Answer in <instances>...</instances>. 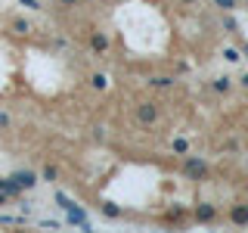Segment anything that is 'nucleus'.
<instances>
[{"label":"nucleus","instance_id":"nucleus-18","mask_svg":"<svg viewBox=\"0 0 248 233\" xmlns=\"http://www.w3.org/2000/svg\"><path fill=\"white\" fill-rule=\"evenodd\" d=\"M19 3H25L28 10H41V0H19Z\"/></svg>","mask_w":248,"mask_h":233},{"label":"nucleus","instance_id":"nucleus-4","mask_svg":"<svg viewBox=\"0 0 248 233\" xmlns=\"http://www.w3.org/2000/svg\"><path fill=\"white\" fill-rule=\"evenodd\" d=\"M84 221H87V212H84L81 205H75V202H72V205L65 208V224H84Z\"/></svg>","mask_w":248,"mask_h":233},{"label":"nucleus","instance_id":"nucleus-21","mask_svg":"<svg viewBox=\"0 0 248 233\" xmlns=\"http://www.w3.org/2000/svg\"><path fill=\"white\" fill-rule=\"evenodd\" d=\"M239 81H242V87H248V72H245L242 78H239Z\"/></svg>","mask_w":248,"mask_h":233},{"label":"nucleus","instance_id":"nucleus-7","mask_svg":"<svg viewBox=\"0 0 248 233\" xmlns=\"http://www.w3.org/2000/svg\"><path fill=\"white\" fill-rule=\"evenodd\" d=\"M90 47H93V50H99V53H103L106 47H108V37L103 34V31H93V34H90Z\"/></svg>","mask_w":248,"mask_h":233},{"label":"nucleus","instance_id":"nucleus-2","mask_svg":"<svg viewBox=\"0 0 248 233\" xmlns=\"http://www.w3.org/2000/svg\"><path fill=\"white\" fill-rule=\"evenodd\" d=\"M137 121L140 124H155L158 121V106L155 103H140L137 106Z\"/></svg>","mask_w":248,"mask_h":233},{"label":"nucleus","instance_id":"nucleus-1","mask_svg":"<svg viewBox=\"0 0 248 233\" xmlns=\"http://www.w3.org/2000/svg\"><path fill=\"white\" fill-rule=\"evenodd\" d=\"M186 174L189 177H208V162L205 159H199V155H189L186 152Z\"/></svg>","mask_w":248,"mask_h":233},{"label":"nucleus","instance_id":"nucleus-16","mask_svg":"<svg viewBox=\"0 0 248 233\" xmlns=\"http://www.w3.org/2000/svg\"><path fill=\"white\" fill-rule=\"evenodd\" d=\"M56 205H62V208H68V205H72V199H68V196H65V193H62V190H59V193H56Z\"/></svg>","mask_w":248,"mask_h":233},{"label":"nucleus","instance_id":"nucleus-11","mask_svg":"<svg viewBox=\"0 0 248 233\" xmlns=\"http://www.w3.org/2000/svg\"><path fill=\"white\" fill-rule=\"evenodd\" d=\"M223 59H227V62H239V59H242V50H236V47H227V50H223Z\"/></svg>","mask_w":248,"mask_h":233},{"label":"nucleus","instance_id":"nucleus-9","mask_svg":"<svg viewBox=\"0 0 248 233\" xmlns=\"http://www.w3.org/2000/svg\"><path fill=\"white\" fill-rule=\"evenodd\" d=\"M149 84H152V87H165V90H168L174 81H170L168 75H155V78H149Z\"/></svg>","mask_w":248,"mask_h":233},{"label":"nucleus","instance_id":"nucleus-24","mask_svg":"<svg viewBox=\"0 0 248 233\" xmlns=\"http://www.w3.org/2000/svg\"><path fill=\"white\" fill-rule=\"evenodd\" d=\"M245 6H248V3H245Z\"/></svg>","mask_w":248,"mask_h":233},{"label":"nucleus","instance_id":"nucleus-13","mask_svg":"<svg viewBox=\"0 0 248 233\" xmlns=\"http://www.w3.org/2000/svg\"><path fill=\"white\" fill-rule=\"evenodd\" d=\"M103 215H106V217H118V215H121V208L115 205V202H106V205H103Z\"/></svg>","mask_w":248,"mask_h":233},{"label":"nucleus","instance_id":"nucleus-3","mask_svg":"<svg viewBox=\"0 0 248 233\" xmlns=\"http://www.w3.org/2000/svg\"><path fill=\"white\" fill-rule=\"evenodd\" d=\"M13 181L22 186V190H31V186H37V174L34 171H13Z\"/></svg>","mask_w":248,"mask_h":233},{"label":"nucleus","instance_id":"nucleus-20","mask_svg":"<svg viewBox=\"0 0 248 233\" xmlns=\"http://www.w3.org/2000/svg\"><path fill=\"white\" fill-rule=\"evenodd\" d=\"M6 124H10V115H6V112H0V128H6Z\"/></svg>","mask_w":248,"mask_h":233},{"label":"nucleus","instance_id":"nucleus-17","mask_svg":"<svg viewBox=\"0 0 248 233\" xmlns=\"http://www.w3.org/2000/svg\"><path fill=\"white\" fill-rule=\"evenodd\" d=\"M44 177H46V181H56V168L46 165V168H44Z\"/></svg>","mask_w":248,"mask_h":233},{"label":"nucleus","instance_id":"nucleus-12","mask_svg":"<svg viewBox=\"0 0 248 233\" xmlns=\"http://www.w3.org/2000/svg\"><path fill=\"white\" fill-rule=\"evenodd\" d=\"M13 31H16V34H28V31H31L28 19H16V22H13Z\"/></svg>","mask_w":248,"mask_h":233},{"label":"nucleus","instance_id":"nucleus-8","mask_svg":"<svg viewBox=\"0 0 248 233\" xmlns=\"http://www.w3.org/2000/svg\"><path fill=\"white\" fill-rule=\"evenodd\" d=\"M90 87H93V90H106V87H108V78H106V75H93V78H90Z\"/></svg>","mask_w":248,"mask_h":233},{"label":"nucleus","instance_id":"nucleus-14","mask_svg":"<svg viewBox=\"0 0 248 233\" xmlns=\"http://www.w3.org/2000/svg\"><path fill=\"white\" fill-rule=\"evenodd\" d=\"M211 3H214V6H220L223 13H230V10H236V6H239L236 0H211Z\"/></svg>","mask_w":248,"mask_h":233},{"label":"nucleus","instance_id":"nucleus-5","mask_svg":"<svg viewBox=\"0 0 248 233\" xmlns=\"http://www.w3.org/2000/svg\"><path fill=\"white\" fill-rule=\"evenodd\" d=\"M196 217H199L202 224H208V221H214V217H217V208L208 205V202H202V205L196 208Z\"/></svg>","mask_w":248,"mask_h":233},{"label":"nucleus","instance_id":"nucleus-19","mask_svg":"<svg viewBox=\"0 0 248 233\" xmlns=\"http://www.w3.org/2000/svg\"><path fill=\"white\" fill-rule=\"evenodd\" d=\"M223 28H227V31H236L239 25H236V19H230V16H227V19H223Z\"/></svg>","mask_w":248,"mask_h":233},{"label":"nucleus","instance_id":"nucleus-23","mask_svg":"<svg viewBox=\"0 0 248 233\" xmlns=\"http://www.w3.org/2000/svg\"><path fill=\"white\" fill-rule=\"evenodd\" d=\"M180 3H186V6H189V3H196V0H180Z\"/></svg>","mask_w":248,"mask_h":233},{"label":"nucleus","instance_id":"nucleus-10","mask_svg":"<svg viewBox=\"0 0 248 233\" xmlns=\"http://www.w3.org/2000/svg\"><path fill=\"white\" fill-rule=\"evenodd\" d=\"M170 146H174V152H177V155H186V152H189V140H183V137H177Z\"/></svg>","mask_w":248,"mask_h":233},{"label":"nucleus","instance_id":"nucleus-6","mask_svg":"<svg viewBox=\"0 0 248 233\" xmlns=\"http://www.w3.org/2000/svg\"><path fill=\"white\" fill-rule=\"evenodd\" d=\"M230 221H232V224H239V227H245V224H248V205H232Z\"/></svg>","mask_w":248,"mask_h":233},{"label":"nucleus","instance_id":"nucleus-22","mask_svg":"<svg viewBox=\"0 0 248 233\" xmlns=\"http://www.w3.org/2000/svg\"><path fill=\"white\" fill-rule=\"evenodd\" d=\"M59 3H62V6H72V3H78V0H59Z\"/></svg>","mask_w":248,"mask_h":233},{"label":"nucleus","instance_id":"nucleus-15","mask_svg":"<svg viewBox=\"0 0 248 233\" xmlns=\"http://www.w3.org/2000/svg\"><path fill=\"white\" fill-rule=\"evenodd\" d=\"M214 90L217 93H227L230 90V78H217V81H214Z\"/></svg>","mask_w":248,"mask_h":233}]
</instances>
